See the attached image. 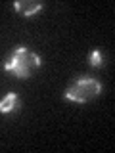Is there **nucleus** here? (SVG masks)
Segmentation results:
<instances>
[{"label":"nucleus","mask_w":115,"mask_h":153,"mask_svg":"<svg viewBox=\"0 0 115 153\" xmlns=\"http://www.w3.org/2000/svg\"><path fill=\"white\" fill-rule=\"evenodd\" d=\"M88 63L92 67H102V63H104L102 52H100V50H92V52H90V54H88Z\"/></svg>","instance_id":"obj_5"},{"label":"nucleus","mask_w":115,"mask_h":153,"mask_svg":"<svg viewBox=\"0 0 115 153\" xmlns=\"http://www.w3.org/2000/svg\"><path fill=\"white\" fill-rule=\"evenodd\" d=\"M100 92H102V84L100 80L92 79V76H79L77 80H73V84L65 90V100L75 103H86L92 102L94 98H98Z\"/></svg>","instance_id":"obj_2"},{"label":"nucleus","mask_w":115,"mask_h":153,"mask_svg":"<svg viewBox=\"0 0 115 153\" xmlns=\"http://www.w3.org/2000/svg\"><path fill=\"white\" fill-rule=\"evenodd\" d=\"M19 107V96L10 92L4 100H0V113H12Z\"/></svg>","instance_id":"obj_4"},{"label":"nucleus","mask_w":115,"mask_h":153,"mask_svg":"<svg viewBox=\"0 0 115 153\" xmlns=\"http://www.w3.org/2000/svg\"><path fill=\"white\" fill-rule=\"evenodd\" d=\"M38 67H40V57L25 46H17L4 61V69L8 73L16 75L17 79L33 76L38 71Z\"/></svg>","instance_id":"obj_1"},{"label":"nucleus","mask_w":115,"mask_h":153,"mask_svg":"<svg viewBox=\"0 0 115 153\" xmlns=\"http://www.w3.org/2000/svg\"><path fill=\"white\" fill-rule=\"evenodd\" d=\"M13 10L19 12L23 17H33L37 12L42 10V2H35V0H17V2H13Z\"/></svg>","instance_id":"obj_3"}]
</instances>
